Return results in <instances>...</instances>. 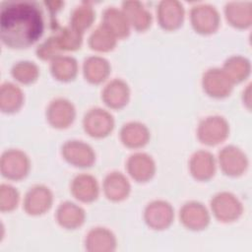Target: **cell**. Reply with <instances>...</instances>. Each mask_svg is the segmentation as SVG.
Here are the masks:
<instances>
[{
    "label": "cell",
    "mask_w": 252,
    "mask_h": 252,
    "mask_svg": "<svg viewBox=\"0 0 252 252\" xmlns=\"http://www.w3.org/2000/svg\"><path fill=\"white\" fill-rule=\"evenodd\" d=\"M56 219L63 227L74 229L84 222L85 212L76 204L65 202L58 207Z\"/></svg>",
    "instance_id": "21"
},
{
    "label": "cell",
    "mask_w": 252,
    "mask_h": 252,
    "mask_svg": "<svg viewBox=\"0 0 252 252\" xmlns=\"http://www.w3.org/2000/svg\"><path fill=\"white\" fill-rule=\"evenodd\" d=\"M180 220L186 227L199 230L208 225L210 216L207 209L201 203L189 202L181 208Z\"/></svg>",
    "instance_id": "13"
},
{
    "label": "cell",
    "mask_w": 252,
    "mask_h": 252,
    "mask_svg": "<svg viewBox=\"0 0 252 252\" xmlns=\"http://www.w3.org/2000/svg\"><path fill=\"white\" fill-rule=\"evenodd\" d=\"M189 167L192 175L199 180H207L215 173L214 157L206 151L196 152L189 162Z\"/></svg>",
    "instance_id": "19"
},
{
    "label": "cell",
    "mask_w": 252,
    "mask_h": 252,
    "mask_svg": "<svg viewBox=\"0 0 252 252\" xmlns=\"http://www.w3.org/2000/svg\"><path fill=\"white\" fill-rule=\"evenodd\" d=\"M130 95L128 85L119 79L112 80L109 82L102 91L103 101L112 108L123 107Z\"/></svg>",
    "instance_id": "17"
},
{
    "label": "cell",
    "mask_w": 252,
    "mask_h": 252,
    "mask_svg": "<svg viewBox=\"0 0 252 252\" xmlns=\"http://www.w3.org/2000/svg\"><path fill=\"white\" fill-rule=\"evenodd\" d=\"M221 169L228 175L241 174L247 167V158L242 151L233 146L223 148L219 155Z\"/></svg>",
    "instance_id": "12"
},
{
    "label": "cell",
    "mask_w": 252,
    "mask_h": 252,
    "mask_svg": "<svg viewBox=\"0 0 252 252\" xmlns=\"http://www.w3.org/2000/svg\"><path fill=\"white\" fill-rule=\"evenodd\" d=\"M103 189L107 198L113 201H121L128 196L130 184L122 173L111 172L104 179Z\"/></svg>",
    "instance_id": "20"
},
{
    "label": "cell",
    "mask_w": 252,
    "mask_h": 252,
    "mask_svg": "<svg viewBox=\"0 0 252 252\" xmlns=\"http://www.w3.org/2000/svg\"><path fill=\"white\" fill-rule=\"evenodd\" d=\"M78 71L77 61L70 56L59 55L52 60V75L60 81H70L75 78Z\"/></svg>",
    "instance_id": "28"
},
{
    "label": "cell",
    "mask_w": 252,
    "mask_h": 252,
    "mask_svg": "<svg viewBox=\"0 0 252 252\" xmlns=\"http://www.w3.org/2000/svg\"><path fill=\"white\" fill-rule=\"evenodd\" d=\"M127 170L134 179L143 182L153 177L156 165L150 156L143 153H137L128 158Z\"/></svg>",
    "instance_id": "15"
},
{
    "label": "cell",
    "mask_w": 252,
    "mask_h": 252,
    "mask_svg": "<svg viewBox=\"0 0 252 252\" xmlns=\"http://www.w3.org/2000/svg\"><path fill=\"white\" fill-rule=\"evenodd\" d=\"M102 24L107 27L116 37H125L129 34V22L123 12L109 7L104 10Z\"/></svg>",
    "instance_id": "25"
},
{
    "label": "cell",
    "mask_w": 252,
    "mask_h": 252,
    "mask_svg": "<svg viewBox=\"0 0 252 252\" xmlns=\"http://www.w3.org/2000/svg\"><path fill=\"white\" fill-rule=\"evenodd\" d=\"M145 220L155 229L166 228L173 220V209L165 201H154L145 210Z\"/></svg>",
    "instance_id": "10"
},
{
    "label": "cell",
    "mask_w": 252,
    "mask_h": 252,
    "mask_svg": "<svg viewBox=\"0 0 252 252\" xmlns=\"http://www.w3.org/2000/svg\"><path fill=\"white\" fill-rule=\"evenodd\" d=\"M223 72L232 83L244 80L250 72V63L241 56H233L227 59L223 65Z\"/></svg>",
    "instance_id": "30"
},
{
    "label": "cell",
    "mask_w": 252,
    "mask_h": 252,
    "mask_svg": "<svg viewBox=\"0 0 252 252\" xmlns=\"http://www.w3.org/2000/svg\"><path fill=\"white\" fill-rule=\"evenodd\" d=\"M116 239L113 233L104 227H95L89 231L86 237V248L93 252L113 251Z\"/></svg>",
    "instance_id": "16"
},
{
    "label": "cell",
    "mask_w": 252,
    "mask_h": 252,
    "mask_svg": "<svg viewBox=\"0 0 252 252\" xmlns=\"http://www.w3.org/2000/svg\"><path fill=\"white\" fill-rule=\"evenodd\" d=\"M232 81L222 69H210L203 76L204 90L214 97H223L229 94L232 90Z\"/></svg>",
    "instance_id": "7"
},
{
    "label": "cell",
    "mask_w": 252,
    "mask_h": 252,
    "mask_svg": "<svg viewBox=\"0 0 252 252\" xmlns=\"http://www.w3.org/2000/svg\"><path fill=\"white\" fill-rule=\"evenodd\" d=\"M62 155L71 164L81 167L91 166L95 159L92 147L82 141L66 142L62 147Z\"/></svg>",
    "instance_id": "8"
},
{
    "label": "cell",
    "mask_w": 252,
    "mask_h": 252,
    "mask_svg": "<svg viewBox=\"0 0 252 252\" xmlns=\"http://www.w3.org/2000/svg\"><path fill=\"white\" fill-rule=\"evenodd\" d=\"M94 19V13L93 8L89 4H83L74 10L70 26L83 33V32L92 25Z\"/></svg>",
    "instance_id": "32"
},
{
    "label": "cell",
    "mask_w": 252,
    "mask_h": 252,
    "mask_svg": "<svg viewBox=\"0 0 252 252\" xmlns=\"http://www.w3.org/2000/svg\"><path fill=\"white\" fill-rule=\"evenodd\" d=\"M54 36L61 50H76L82 44V32L72 26L61 29Z\"/></svg>",
    "instance_id": "31"
},
{
    "label": "cell",
    "mask_w": 252,
    "mask_h": 252,
    "mask_svg": "<svg viewBox=\"0 0 252 252\" xmlns=\"http://www.w3.org/2000/svg\"><path fill=\"white\" fill-rule=\"evenodd\" d=\"M197 135L200 141L207 145H217L228 135V124L223 117L210 116L199 124Z\"/></svg>",
    "instance_id": "3"
},
{
    "label": "cell",
    "mask_w": 252,
    "mask_h": 252,
    "mask_svg": "<svg viewBox=\"0 0 252 252\" xmlns=\"http://www.w3.org/2000/svg\"><path fill=\"white\" fill-rule=\"evenodd\" d=\"M46 117L53 127L66 128L75 118V108L69 100L57 98L48 105Z\"/></svg>",
    "instance_id": "11"
},
{
    "label": "cell",
    "mask_w": 252,
    "mask_h": 252,
    "mask_svg": "<svg viewBox=\"0 0 252 252\" xmlns=\"http://www.w3.org/2000/svg\"><path fill=\"white\" fill-rule=\"evenodd\" d=\"M225 15L227 21L234 27L246 28L250 26L251 5L243 2H230L225 6Z\"/></svg>",
    "instance_id": "27"
},
{
    "label": "cell",
    "mask_w": 252,
    "mask_h": 252,
    "mask_svg": "<svg viewBox=\"0 0 252 252\" xmlns=\"http://www.w3.org/2000/svg\"><path fill=\"white\" fill-rule=\"evenodd\" d=\"M121 140L130 148H139L147 144L150 138L148 128L139 122H130L121 129Z\"/></svg>",
    "instance_id": "23"
},
{
    "label": "cell",
    "mask_w": 252,
    "mask_h": 252,
    "mask_svg": "<svg viewBox=\"0 0 252 252\" xmlns=\"http://www.w3.org/2000/svg\"><path fill=\"white\" fill-rule=\"evenodd\" d=\"M191 22L198 32L211 33L218 29L220 17L215 7L207 4H201L192 8Z\"/></svg>",
    "instance_id": "6"
},
{
    "label": "cell",
    "mask_w": 252,
    "mask_h": 252,
    "mask_svg": "<svg viewBox=\"0 0 252 252\" xmlns=\"http://www.w3.org/2000/svg\"><path fill=\"white\" fill-rule=\"evenodd\" d=\"M114 127L112 115L104 109L94 108L88 111L84 117L86 132L95 138L107 136Z\"/></svg>",
    "instance_id": "4"
},
{
    "label": "cell",
    "mask_w": 252,
    "mask_h": 252,
    "mask_svg": "<svg viewBox=\"0 0 252 252\" xmlns=\"http://www.w3.org/2000/svg\"><path fill=\"white\" fill-rule=\"evenodd\" d=\"M24 94L21 89L12 84L4 83L0 90V108L3 112L17 111L23 104Z\"/></svg>",
    "instance_id": "24"
},
{
    "label": "cell",
    "mask_w": 252,
    "mask_h": 252,
    "mask_svg": "<svg viewBox=\"0 0 252 252\" xmlns=\"http://www.w3.org/2000/svg\"><path fill=\"white\" fill-rule=\"evenodd\" d=\"M71 191L77 199L83 202H92L98 195V185L94 176L79 174L72 181Z\"/></svg>",
    "instance_id": "18"
},
{
    "label": "cell",
    "mask_w": 252,
    "mask_h": 252,
    "mask_svg": "<svg viewBox=\"0 0 252 252\" xmlns=\"http://www.w3.org/2000/svg\"><path fill=\"white\" fill-rule=\"evenodd\" d=\"M214 215L221 221H232L242 213V206L238 199L228 192L217 194L211 202Z\"/></svg>",
    "instance_id": "5"
},
{
    "label": "cell",
    "mask_w": 252,
    "mask_h": 252,
    "mask_svg": "<svg viewBox=\"0 0 252 252\" xmlns=\"http://www.w3.org/2000/svg\"><path fill=\"white\" fill-rule=\"evenodd\" d=\"M60 50L61 49L57 44L55 36H51L38 46L36 53L39 58L43 60H47V59H54L55 57L59 56Z\"/></svg>",
    "instance_id": "35"
},
{
    "label": "cell",
    "mask_w": 252,
    "mask_h": 252,
    "mask_svg": "<svg viewBox=\"0 0 252 252\" xmlns=\"http://www.w3.org/2000/svg\"><path fill=\"white\" fill-rule=\"evenodd\" d=\"M123 13L129 24H132L138 31L149 28L152 22L151 14L145 9L144 5L138 1H126L123 3Z\"/></svg>",
    "instance_id": "22"
},
{
    "label": "cell",
    "mask_w": 252,
    "mask_h": 252,
    "mask_svg": "<svg viewBox=\"0 0 252 252\" xmlns=\"http://www.w3.org/2000/svg\"><path fill=\"white\" fill-rule=\"evenodd\" d=\"M0 167L3 176L18 180L28 174L30 160L27 155L20 150H7L2 154Z\"/></svg>",
    "instance_id": "2"
},
{
    "label": "cell",
    "mask_w": 252,
    "mask_h": 252,
    "mask_svg": "<svg viewBox=\"0 0 252 252\" xmlns=\"http://www.w3.org/2000/svg\"><path fill=\"white\" fill-rule=\"evenodd\" d=\"M19 202V193L11 185L2 184L0 186V210L9 212L14 210Z\"/></svg>",
    "instance_id": "34"
},
{
    "label": "cell",
    "mask_w": 252,
    "mask_h": 252,
    "mask_svg": "<svg viewBox=\"0 0 252 252\" xmlns=\"http://www.w3.org/2000/svg\"><path fill=\"white\" fill-rule=\"evenodd\" d=\"M38 68L33 62L21 61L15 64L12 68L13 77L24 84H30L38 77Z\"/></svg>",
    "instance_id": "33"
},
{
    "label": "cell",
    "mask_w": 252,
    "mask_h": 252,
    "mask_svg": "<svg viewBox=\"0 0 252 252\" xmlns=\"http://www.w3.org/2000/svg\"><path fill=\"white\" fill-rule=\"evenodd\" d=\"M184 9L177 1H161L158 8V19L160 26L166 30L177 29L183 22Z\"/></svg>",
    "instance_id": "14"
},
{
    "label": "cell",
    "mask_w": 252,
    "mask_h": 252,
    "mask_svg": "<svg viewBox=\"0 0 252 252\" xmlns=\"http://www.w3.org/2000/svg\"><path fill=\"white\" fill-rule=\"evenodd\" d=\"M116 43L115 34L103 24L97 27L90 36V45L97 51L111 50Z\"/></svg>",
    "instance_id": "29"
},
{
    "label": "cell",
    "mask_w": 252,
    "mask_h": 252,
    "mask_svg": "<svg viewBox=\"0 0 252 252\" xmlns=\"http://www.w3.org/2000/svg\"><path fill=\"white\" fill-rule=\"evenodd\" d=\"M52 204L51 191L43 186L36 185L31 188L26 194L24 208L30 215H40L45 213Z\"/></svg>",
    "instance_id": "9"
},
{
    "label": "cell",
    "mask_w": 252,
    "mask_h": 252,
    "mask_svg": "<svg viewBox=\"0 0 252 252\" xmlns=\"http://www.w3.org/2000/svg\"><path fill=\"white\" fill-rule=\"evenodd\" d=\"M110 66L108 62L98 56H91L85 60L84 74L86 79L94 84L101 83L109 75Z\"/></svg>",
    "instance_id": "26"
},
{
    "label": "cell",
    "mask_w": 252,
    "mask_h": 252,
    "mask_svg": "<svg viewBox=\"0 0 252 252\" xmlns=\"http://www.w3.org/2000/svg\"><path fill=\"white\" fill-rule=\"evenodd\" d=\"M43 19L38 5L30 1H6L1 4L0 35L11 48H26L42 34Z\"/></svg>",
    "instance_id": "1"
}]
</instances>
